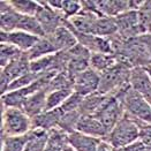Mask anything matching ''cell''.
Masks as SVG:
<instances>
[{
  "mask_svg": "<svg viewBox=\"0 0 151 151\" xmlns=\"http://www.w3.org/2000/svg\"><path fill=\"white\" fill-rule=\"evenodd\" d=\"M83 96H81L80 93L73 92L66 101H63V104L61 105V110L63 112H72V111H78L82 101H83Z\"/></svg>",
  "mask_w": 151,
  "mask_h": 151,
  "instance_id": "obj_35",
  "label": "cell"
},
{
  "mask_svg": "<svg viewBox=\"0 0 151 151\" xmlns=\"http://www.w3.org/2000/svg\"><path fill=\"white\" fill-rule=\"evenodd\" d=\"M43 75H44V74H43ZM40 76L42 75H39V74H35V73H32V72H29V73H27L24 75H22L21 77L16 78L15 81H13L12 83L9 84V87L7 88V91H6V92L25 88V87L32 84L34 82H36ZM6 92H5V93H6Z\"/></svg>",
  "mask_w": 151,
  "mask_h": 151,
  "instance_id": "obj_33",
  "label": "cell"
},
{
  "mask_svg": "<svg viewBox=\"0 0 151 151\" xmlns=\"http://www.w3.org/2000/svg\"><path fill=\"white\" fill-rule=\"evenodd\" d=\"M68 54H69V59L67 63L66 73L74 82V78L78 74L90 68L91 52L87 50L84 46H82L81 44H77L73 49L68 51Z\"/></svg>",
  "mask_w": 151,
  "mask_h": 151,
  "instance_id": "obj_9",
  "label": "cell"
},
{
  "mask_svg": "<svg viewBox=\"0 0 151 151\" xmlns=\"http://www.w3.org/2000/svg\"><path fill=\"white\" fill-rule=\"evenodd\" d=\"M49 137V132L43 129H31L30 139L23 151H44Z\"/></svg>",
  "mask_w": 151,
  "mask_h": 151,
  "instance_id": "obj_25",
  "label": "cell"
},
{
  "mask_svg": "<svg viewBox=\"0 0 151 151\" xmlns=\"http://www.w3.org/2000/svg\"><path fill=\"white\" fill-rule=\"evenodd\" d=\"M52 42L54 47L58 52L60 51H69L73 49L75 45H77V39H76L74 32L63 23L60 28H58L52 35L46 36Z\"/></svg>",
  "mask_w": 151,
  "mask_h": 151,
  "instance_id": "obj_16",
  "label": "cell"
},
{
  "mask_svg": "<svg viewBox=\"0 0 151 151\" xmlns=\"http://www.w3.org/2000/svg\"><path fill=\"white\" fill-rule=\"evenodd\" d=\"M63 151H75V150H74V149H73L70 145H67V147L65 148V150H63Z\"/></svg>",
  "mask_w": 151,
  "mask_h": 151,
  "instance_id": "obj_40",
  "label": "cell"
},
{
  "mask_svg": "<svg viewBox=\"0 0 151 151\" xmlns=\"http://www.w3.org/2000/svg\"><path fill=\"white\" fill-rule=\"evenodd\" d=\"M99 74L91 67L76 76L73 82V91L83 97L92 95L98 91Z\"/></svg>",
  "mask_w": 151,
  "mask_h": 151,
  "instance_id": "obj_12",
  "label": "cell"
},
{
  "mask_svg": "<svg viewBox=\"0 0 151 151\" xmlns=\"http://www.w3.org/2000/svg\"><path fill=\"white\" fill-rule=\"evenodd\" d=\"M39 38L40 37L30 35V34L21 31V30H15L12 32H5V31L0 32V42L1 43L12 44L22 52H28L37 43Z\"/></svg>",
  "mask_w": 151,
  "mask_h": 151,
  "instance_id": "obj_13",
  "label": "cell"
},
{
  "mask_svg": "<svg viewBox=\"0 0 151 151\" xmlns=\"http://www.w3.org/2000/svg\"><path fill=\"white\" fill-rule=\"evenodd\" d=\"M16 30L24 31V32H28V34H30V35L37 36V37H45L44 30H43V28L40 27L38 20L36 19V16L20 15Z\"/></svg>",
  "mask_w": 151,
  "mask_h": 151,
  "instance_id": "obj_23",
  "label": "cell"
},
{
  "mask_svg": "<svg viewBox=\"0 0 151 151\" xmlns=\"http://www.w3.org/2000/svg\"><path fill=\"white\" fill-rule=\"evenodd\" d=\"M67 145H69L68 134L59 128H54L49 132V137L44 151H63Z\"/></svg>",
  "mask_w": 151,
  "mask_h": 151,
  "instance_id": "obj_22",
  "label": "cell"
},
{
  "mask_svg": "<svg viewBox=\"0 0 151 151\" xmlns=\"http://www.w3.org/2000/svg\"><path fill=\"white\" fill-rule=\"evenodd\" d=\"M114 96L122 103L125 113L137 121L151 125V106L139 92L130 87V84L118 91Z\"/></svg>",
  "mask_w": 151,
  "mask_h": 151,
  "instance_id": "obj_1",
  "label": "cell"
},
{
  "mask_svg": "<svg viewBox=\"0 0 151 151\" xmlns=\"http://www.w3.org/2000/svg\"><path fill=\"white\" fill-rule=\"evenodd\" d=\"M141 29L144 34H151V0L143 1L137 9Z\"/></svg>",
  "mask_w": 151,
  "mask_h": 151,
  "instance_id": "obj_31",
  "label": "cell"
},
{
  "mask_svg": "<svg viewBox=\"0 0 151 151\" xmlns=\"http://www.w3.org/2000/svg\"><path fill=\"white\" fill-rule=\"evenodd\" d=\"M81 113L80 111H72V112H66L63 113V118L59 121L58 128L67 133L68 135L76 132V127L78 124V120L81 119Z\"/></svg>",
  "mask_w": 151,
  "mask_h": 151,
  "instance_id": "obj_27",
  "label": "cell"
},
{
  "mask_svg": "<svg viewBox=\"0 0 151 151\" xmlns=\"http://www.w3.org/2000/svg\"><path fill=\"white\" fill-rule=\"evenodd\" d=\"M9 2L14 11L21 15L36 16V13L39 8L38 1H32V0H9Z\"/></svg>",
  "mask_w": 151,
  "mask_h": 151,
  "instance_id": "obj_28",
  "label": "cell"
},
{
  "mask_svg": "<svg viewBox=\"0 0 151 151\" xmlns=\"http://www.w3.org/2000/svg\"><path fill=\"white\" fill-rule=\"evenodd\" d=\"M39 8L36 13V19L38 20L40 27L44 30L45 36L52 35L58 28L65 23V17L63 13L51 8L47 1H38Z\"/></svg>",
  "mask_w": 151,
  "mask_h": 151,
  "instance_id": "obj_8",
  "label": "cell"
},
{
  "mask_svg": "<svg viewBox=\"0 0 151 151\" xmlns=\"http://www.w3.org/2000/svg\"><path fill=\"white\" fill-rule=\"evenodd\" d=\"M136 122H137V125L139 127V141H141L147 147H151V125L141 122V121H137V120H136Z\"/></svg>",
  "mask_w": 151,
  "mask_h": 151,
  "instance_id": "obj_36",
  "label": "cell"
},
{
  "mask_svg": "<svg viewBox=\"0 0 151 151\" xmlns=\"http://www.w3.org/2000/svg\"><path fill=\"white\" fill-rule=\"evenodd\" d=\"M46 1H47V4H49V6H50L51 8L61 12L63 0H46Z\"/></svg>",
  "mask_w": 151,
  "mask_h": 151,
  "instance_id": "obj_38",
  "label": "cell"
},
{
  "mask_svg": "<svg viewBox=\"0 0 151 151\" xmlns=\"http://www.w3.org/2000/svg\"><path fill=\"white\" fill-rule=\"evenodd\" d=\"M145 69H147V72L149 73V75H150V77H151V66H149V67H147Z\"/></svg>",
  "mask_w": 151,
  "mask_h": 151,
  "instance_id": "obj_41",
  "label": "cell"
},
{
  "mask_svg": "<svg viewBox=\"0 0 151 151\" xmlns=\"http://www.w3.org/2000/svg\"><path fill=\"white\" fill-rule=\"evenodd\" d=\"M118 63L116 58L113 54H104V53H91L90 57V67L96 70L98 74L104 73L109 68H111Z\"/></svg>",
  "mask_w": 151,
  "mask_h": 151,
  "instance_id": "obj_24",
  "label": "cell"
},
{
  "mask_svg": "<svg viewBox=\"0 0 151 151\" xmlns=\"http://www.w3.org/2000/svg\"><path fill=\"white\" fill-rule=\"evenodd\" d=\"M101 141V139L89 136L77 130L68 135L69 145L75 151H98Z\"/></svg>",
  "mask_w": 151,
  "mask_h": 151,
  "instance_id": "obj_18",
  "label": "cell"
},
{
  "mask_svg": "<svg viewBox=\"0 0 151 151\" xmlns=\"http://www.w3.org/2000/svg\"><path fill=\"white\" fill-rule=\"evenodd\" d=\"M65 24H66V20H65ZM67 25V24H66ZM68 27V25H67ZM75 35L77 43L81 44L82 46H84L87 50H89L91 53H104V54H113L112 51V44L110 38L99 37V36H95V35H88V34H81L77 32L74 29H72L70 27H68Z\"/></svg>",
  "mask_w": 151,
  "mask_h": 151,
  "instance_id": "obj_11",
  "label": "cell"
},
{
  "mask_svg": "<svg viewBox=\"0 0 151 151\" xmlns=\"http://www.w3.org/2000/svg\"><path fill=\"white\" fill-rule=\"evenodd\" d=\"M115 151H151V147H147L141 141H137V142H135V143H133L128 147L118 149Z\"/></svg>",
  "mask_w": 151,
  "mask_h": 151,
  "instance_id": "obj_37",
  "label": "cell"
},
{
  "mask_svg": "<svg viewBox=\"0 0 151 151\" xmlns=\"http://www.w3.org/2000/svg\"><path fill=\"white\" fill-rule=\"evenodd\" d=\"M30 139V132L21 136H1V151H23Z\"/></svg>",
  "mask_w": 151,
  "mask_h": 151,
  "instance_id": "obj_26",
  "label": "cell"
},
{
  "mask_svg": "<svg viewBox=\"0 0 151 151\" xmlns=\"http://www.w3.org/2000/svg\"><path fill=\"white\" fill-rule=\"evenodd\" d=\"M74 91L73 90H55L47 93L46 97V111L61 107L63 101H66Z\"/></svg>",
  "mask_w": 151,
  "mask_h": 151,
  "instance_id": "obj_29",
  "label": "cell"
},
{
  "mask_svg": "<svg viewBox=\"0 0 151 151\" xmlns=\"http://www.w3.org/2000/svg\"><path fill=\"white\" fill-rule=\"evenodd\" d=\"M1 136H21L32 129V120L23 110L1 106Z\"/></svg>",
  "mask_w": 151,
  "mask_h": 151,
  "instance_id": "obj_3",
  "label": "cell"
},
{
  "mask_svg": "<svg viewBox=\"0 0 151 151\" xmlns=\"http://www.w3.org/2000/svg\"><path fill=\"white\" fill-rule=\"evenodd\" d=\"M139 137V127L136 120L125 113L104 141L110 143L114 150H118L137 142Z\"/></svg>",
  "mask_w": 151,
  "mask_h": 151,
  "instance_id": "obj_2",
  "label": "cell"
},
{
  "mask_svg": "<svg viewBox=\"0 0 151 151\" xmlns=\"http://www.w3.org/2000/svg\"><path fill=\"white\" fill-rule=\"evenodd\" d=\"M63 112L61 107L45 111L42 114L37 115L32 120V129H43L46 132H51L54 128H58L59 121L63 118Z\"/></svg>",
  "mask_w": 151,
  "mask_h": 151,
  "instance_id": "obj_17",
  "label": "cell"
},
{
  "mask_svg": "<svg viewBox=\"0 0 151 151\" xmlns=\"http://www.w3.org/2000/svg\"><path fill=\"white\" fill-rule=\"evenodd\" d=\"M47 89L49 92L55 90H73V80L66 72H60L50 81Z\"/></svg>",
  "mask_w": 151,
  "mask_h": 151,
  "instance_id": "obj_32",
  "label": "cell"
},
{
  "mask_svg": "<svg viewBox=\"0 0 151 151\" xmlns=\"http://www.w3.org/2000/svg\"><path fill=\"white\" fill-rule=\"evenodd\" d=\"M22 51L19 50L16 46L7 43H1L0 44V63H1V68L7 66L9 63L14 61L19 57L22 55Z\"/></svg>",
  "mask_w": 151,
  "mask_h": 151,
  "instance_id": "obj_30",
  "label": "cell"
},
{
  "mask_svg": "<svg viewBox=\"0 0 151 151\" xmlns=\"http://www.w3.org/2000/svg\"><path fill=\"white\" fill-rule=\"evenodd\" d=\"M133 68L121 63H115L111 68L99 74L98 92L101 95H115L121 89L129 86V77Z\"/></svg>",
  "mask_w": 151,
  "mask_h": 151,
  "instance_id": "obj_4",
  "label": "cell"
},
{
  "mask_svg": "<svg viewBox=\"0 0 151 151\" xmlns=\"http://www.w3.org/2000/svg\"><path fill=\"white\" fill-rule=\"evenodd\" d=\"M57 52L58 51L52 44V42L45 36V37H40L38 39L37 43L27 52V55L30 61H34L36 59L50 55V54H54Z\"/></svg>",
  "mask_w": 151,
  "mask_h": 151,
  "instance_id": "obj_21",
  "label": "cell"
},
{
  "mask_svg": "<svg viewBox=\"0 0 151 151\" xmlns=\"http://www.w3.org/2000/svg\"><path fill=\"white\" fill-rule=\"evenodd\" d=\"M110 95H101L98 91L83 98V101L78 109L81 115H95L103 106Z\"/></svg>",
  "mask_w": 151,
  "mask_h": 151,
  "instance_id": "obj_20",
  "label": "cell"
},
{
  "mask_svg": "<svg viewBox=\"0 0 151 151\" xmlns=\"http://www.w3.org/2000/svg\"><path fill=\"white\" fill-rule=\"evenodd\" d=\"M47 93H49V89L46 87V88L40 89V90L36 91L31 96H29L27 98V101H24V104H23V107H22L24 113L28 116H30L31 119H34L37 115L45 112L46 111V97H47Z\"/></svg>",
  "mask_w": 151,
  "mask_h": 151,
  "instance_id": "obj_15",
  "label": "cell"
},
{
  "mask_svg": "<svg viewBox=\"0 0 151 151\" xmlns=\"http://www.w3.org/2000/svg\"><path fill=\"white\" fill-rule=\"evenodd\" d=\"M82 9L89 12L96 13L101 16L107 17H116L118 15L132 11L130 1L122 0H99V1H81Z\"/></svg>",
  "mask_w": 151,
  "mask_h": 151,
  "instance_id": "obj_6",
  "label": "cell"
},
{
  "mask_svg": "<svg viewBox=\"0 0 151 151\" xmlns=\"http://www.w3.org/2000/svg\"><path fill=\"white\" fill-rule=\"evenodd\" d=\"M81 11H82V2L81 1L63 0L61 13H63L65 20H69V19L74 17L77 14H80Z\"/></svg>",
  "mask_w": 151,
  "mask_h": 151,
  "instance_id": "obj_34",
  "label": "cell"
},
{
  "mask_svg": "<svg viewBox=\"0 0 151 151\" xmlns=\"http://www.w3.org/2000/svg\"><path fill=\"white\" fill-rule=\"evenodd\" d=\"M114 19H115V24L118 29L116 34L120 37L129 39V38H135L143 35V31L139 25L137 11H127L118 15Z\"/></svg>",
  "mask_w": 151,
  "mask_h": 151,
  "instance_id": "obj_10",
  "label": "cell"
},
{
  "mask_svg": "<svg viewBox=\"0 0 151 151\" xmlns=\"http://www.w3.org/2000/svg\"><path fill=\"white\" fill-rule=\"evenodd\" d=\"M76 130L82 134L101 139H106V136L109 135L105 127L95 115H82L78 120Z\"/></svg>",
  "mask_w": 151,
  "mask_h": 151,
  "instance_id": "obj_14",
  "label": "cell"
},
{
  "mask_svg": "<svg viewBox=\"0 0 151 151\" xmlns=\"http://www.w3.org/2000/svg\"><path fill=\"white\" fill-rule=\"evenodd\" d=\"M124 114L125 109L122 106V103L115 96L110 95L106 101L103 104V106L95 114V116H97V119L103 124V126L110 134L114 126L118 124V121L124 116Z\"/></svg>",
  "mask_w": 151,
  "mask_h": 151,
  "instance_id": "obj_5",
  "label": "cell"
},
{
  "mask_svg": "<svg viewBox=\"0 0 151 151\" xmlns=\"http://www.w3.org/2000/svg\"><path fill=\"white\" fill-rule=\"evenodd\" d=\"M30 72V60L27 55V52H23L21 57L9 63L7 66L1 68V95H4L7 88L13 81L21 77Z\"/></svg>",
  "mask_w": 151,
  "mask_h": 151,
  "instance_id": "obj_7",
  "label": "cell"
},
{
  "mask_svg": "<svg viewBox=\"0 0 151 151\" xmlns=\"http://www.w3.org/2000/svg\"><path fill=\"white\" fill-rule=\"evenodd\" d=\"M143 97L145 98V101H148V103H149V105H150V106H151V91H150V92H149V93H148V95H145V96H143Z\"/></svg>",
  "mask_w": 151,
  "mask_h": 151,
  "instance_id": "obj_39",
  "label": "cell"
},
{
  "mask_svg": "<svg viewBox=\"0 0 151 151\" xmlns=\"http://www.w3.org/2000/svg\"><path fill=\"white\" fill-rule=\"evenodd\" d=\"M130 87L139 92L142 96L148 95L151 91V77L144 67H135L130 72L129 77Z\"/></svg>",
  "mask_w": 151,
  "mask_h": 151,
  "instance_id": "obj_19",
  "label": "cell"
}]
</instances>
